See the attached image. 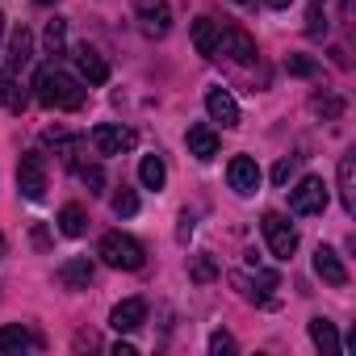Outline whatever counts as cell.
<instances>
[{"mask_svg": "<svg viewBox=\"0 0 356 356\" xmlns=\"http://www.w3.org/2000/svg\"><path fill=\"white\" fill-rule=\"evenodd\" d=\"M34 97L42 109H80L84 105V88L76 76L59 72V67H38L34 76Z\"/></svg>", "mask_w": 356, "mask_h": 356, "instance_id": "cell-1", "label": "cell"}, {"mask_svg": "<svg viewBox=\"0 0 356 356\" xmlns=\"http://www.w3.org/2000/svg\"><path fill=\"white\" fill-rule=\"evenodd\" d=\"M97 256H101L109 268H122V273H138V268L147 264L143 243H138V239H130V235H122V231H109V235L101 239Z\"/></svg>", "mask_w": 356, "mask_h": 356, "instance_id": "cell-2", "label": "cell"}, {"mask_svg": "<svg viewBox=\"0 0 356 356\" xmlns=\"http://www.w3.org/2000/svg\"><path fill=\"white\" fill-rule=\"evenodd\" d=\"M323 210H327V185H323V176H302V181L289 189V214L310 218V214H323Z\"/></svg>", "mask_w": 356, "mask_h": 356, "instance_id": "cell-3", "label": "cell"}, {"mask_svg": "<svg viewBox=\"0 0 356 356\" xmlns=\"http://www.w3.org/2000/svg\"><path fill=\"white\" fill-rule=\"evenodd\" d=\"M17 189L26 202H42L47 197V159L38 151H26L17 163Z\"/></svg>", "mask_w": 356, "mask_h": 356, "instance_id": "cell-4", "label": "cell"}, {"mask_svg": "<svg viewBox=\"0 0 356 356\" xmlns=\"http://www.w3.org/2000/svg\"><path fill=\"white\" fill-rule=\"evenodd\" d=\"M260 227H264V239H268V252H273L277 260H289V256L298 252V231H293V222H289L285 214H277V210H268Z\"/></svg>", "mask_w": 356, "mask_h": 356, "instance_id": "cell-5", "label": "cell"}, {"mask_svg": "<svg viewBox=\"0 0 356 356\" xmlns=\"http://www.w3.org/2000/svg\"><path fill=\"white\" fill-rule=\"evenodd\" d=\"M134 17H138V30L147 38H163L172 30V9H168V0H138L134 5Z\"/></svg>", "mask_w": 356, "mask_h": 356, "instance_id": "cell-6", "label": "cell"}, {"mask_svg": "<svg viewBox=\"0 0 356 356\" xmlns=\"http://www.w3.org/2000/svg\"><path fill=\"white\" fill-rule=\"evenodd\" d=\"M134 130L130 126H113V122H101V126H92V147L101 151V155H122V151H134Z\"/></svg>", "mask_w": 356, "mask_h": 356, "instance_id": "cell-7", "label": "cell"}, {"mask_svg": "<svg viewBox=\"0 0 356 356\" xmlns=\"http://www.w3.org/2000/svg\"><path fill=\"white\" fill-rule=\"evenodd\" d=\"M227 181H231V189H235L239 197H252V193L260 189V168H256V159H252V155H235V159L227 163Z\"/></svg>", "mask_w": 356, "mask_h": 356, "instance_id": "cell-8", "label": "cell"}, {"mask_svg": "<svg viewBox=\"0 0 356 356\" xmlns=\"http://www.w3.org/2000/svg\"><path fill=\"white\" fill-rule=\"evenodd\" d=\"M218 51L222 55H231L235 63H256V38L248 34V30H239V26H231V30H222V42H218Z\"/></svg>", "mask_w": 356, "mask_h": 356, "instance_id": "cell-9", "label": "cell"}, {"mask_svg": "<svg viewBox=\"0 0 356 356\" xmlns=\"http://www.w3.org/2000/svg\"><path fill=\"white\" fill-rule=\"evenodd\" d=\"M314 273L327 281V285H335V289H343L348 285V268H343V260H339V252L335 248H314Z\"/></svg>", "mask_w": 356, "mask_h": 356, "instance_id": "cell-10", "label": "cell"}, {"mask_svg": "<svg viewBox=\"0 0 356 356\" xmlns=\"http://www.w3.org/2000/svg\"><path fill=\"white\" fill-rule=\"evenodd\" d=\"M143 323H147V302L143 298H126V302H118L109 310V327L113 331H138Z\"/></svg>", "mask_w": 356, "mask_h": 356, "instance_id": "cell-11", "label": "cell"}, {"mask_svg": "<svg viewBox=\"0 0 356 356\" xmlns=\"http://www.w3.org/2000/svg\"><path fill=\"white\" fill-rule=\"evenodd\" d=\"M34 348H42V339L30 327H22V323L0 327V352L5 356H22V352H34Z\"/></svg>", "mask_w": 356, "mask_h": 356, "instance_id": "cell-12", "label": "cell"}, {"mask_svg": "<svg viewBox=\"0 0 356 356\" xmlns=\"http://www.w3.org/2000/svg\"><path fill=\"white\" fill-rule=\"evenodd\" d=\"M206 109H210V118L222 122L227 130L239 126V105H235V97H231L227 88H210V92H206Z\"/></svg>", "mask_w": 356, "mask_h": 356, "instance_id": "cell-13", "label": "cell"}, {"mask_svg": "<svg viewBox=\"0 0 356 356\" xmlns=\"http://www.w3.org/2000/svg\"><path fill=\"white\" fill-rule=\"evenodd\" d=\"M92 273H97L92 260H88V256H76V260H63L55 277H59L63 289H88V285H92Z\"/></svg>", "mask_w": 356, "mask_h": 356, "instance_id": "cell-14", "label": "cell"}, {"mask_svg": "<svg viewBox=\"0 0 356 356\" xmlns=\"http://www.w3.org/2000/svg\"><path fill=\"white\" fill-rule=\"evenodd\" d=\"M218 42H222V26L214 17H197L193 22V47H197V55L202 59H214L218 55Z\"/></svg>", "mask_w": 356, "mask_h": 356, "instance_id": "cell-15", "label": "cell"}, {"mask_svg": "<svg viewBox=\"0 0 356 356\" xmlns=\"http://www.w3.org/2000/svg\"><path fill=\"white\" fill-rule=\"evenodd\" d=\"M76 72H80V80H88V84H105V80H109V63H105L92 47H76Z\"/></svg>", "mask_w": 356, "mask_h": 356, "instance_id": "cell-16", "label": "cell"}, {"mask_svg": "<svg viewBox=\"0 0 356 356\" xmlns=\"http://www.w3.org/2000/svg\"><path fill=\"white\" fill-rule=\"evenodd\" d=\"M189 155L193 159H202V163H210L214 155H218V134L210 130V126H189Z\"/></svg>", "mask_w": 356, "mask_h": 356, "instance_id": "cell-17", "label": "cell"}, {"mask_svg": "<svg viewBox=\"0 0 356 356\" xmlns=\"http://www.w3.org/2000/svg\"><path fill=\"white\" fill-rule=\"evenodd\" d=\"M339 202H343L348 214L356 210V155L352 151L339 159Z\"/></svg>", "mask_w": 356, "mask_h": 356, "instance_id": "cell-18", "label": "cell"}, {"mask_svg": "<svg viewBox=\"0 0 356 356\" xmlns=\"http://www.w3.org/2000/svg\"><path fill=\"white\" fill-rule=\"evenodd\" d=\"M30 59H34V34L22 26V30H13V38H9V72L26 67Z\"/></svg>", "mask_w": 356, "mask_h": 356, "instance_id": "cell-19", "label": "cell"}, {"mask_svg": "<svg viewBox=\"0 0 356 356\" xmlns=\"http://www.w3.org/2000/svg\"><path fill=\"white\" fill-rule=\"evenodd\" d=\"M310 339H314V348H318L323 356L343 352V343H339V335H335V323H327V318H310Z\"/></svg>", "mask_w": 356, "mask_h": 356, "instance_id": "cell-20", "label": "cell"}, {"mask_svg": "<svg viewBox=\"0 0 356 356\" xmlns=\"http://www.w3.org/2000/svg\"><path fill=\"white\" fill-rule=\"evenodd\" d=\"M0 105H5L9 113H22V109H26V88L13 80L9 67H0Z\"/></svg>", "mask_w": 356, "mask_h": 356, "instance_id": "cell-21", "label": "cell"}, {"mask_svg": "<svg viewBox=\"0 0 356 356\" xmlns=\"http://www.w3.org/2000/svg\"><path fill=\"white\" fill-rule=\"evenodd\" d=\"M138 181H143V189H163V181H168V168H163V159L159 155H143V163H138Z\"/></svg>", "mask_w": 356, "mask_h": 356, "instance_id": "cell-22", "label": "cell"}, {"mask_svg": "<svg viewBox=\"0 0 356 356\" xmlns=\"http://www.w3.org/2000/svg\"><path fill=\"white\" fill-rule=\"evenodd\" d=\"M59 231H63L67 239H80V235L88 231V218H84V210H80V206H63V210H59Z\"/></svg>", "mask_w": 356, "mask_h": 356, "instance_id": "cell-23", "label": "cell"}, {"mask_svg": "<svg viewBox=\"0 0 356 356\" xmlns=\"http://www.w3.org/2000/svg\"><path fill=\"white\" fill-rule=\"evenodd\" d=\"M42 42H47V55H63V42H67V22H63V17L47 22V34H42Z\"/></svg>", "mask_w": 356, "mask_h": 356, "instance_id": "cell-24", "label": "cell"}, {"mask_svg": "<svg viewBox=\"0 0 356 356\" xmlns=\"http://www.w3.org/2000/svg\"><path fill=\"white\" fill-rule=\"evenodd\" d=\"M76 172H80V181L88 185V193H92V197H101V193H105V168H101V163H80Z\"/></svg>", "mask_w": 356, "mask_h": 356, "instance_id": "cell-25", "label": "cell"}, {"mask_svg": "<svg viewBox=\"0 0 356 356\" xmlns=\"http://www.w3.org/2000/svg\"><path fill=\"white\" fill-rule=\"evenodd\" d=\"M293 172H298V155L277 159V168H273V185H277V189H285V185L293 181Z\"/></svg>", "mask_w": 356, "mask_h": 356, "instance_id": "cell-26", "label": "cell"}, {"mask_svg": "<svg viewBox=\"0 0 356 356\" xmlns=\"http://www.w3.org/2000/svg\"><path fill=\"white\" fill-rule=\"evenodd\" d=\"M285 72H289V76H314V72H318V63H314V59H306V55H285Z\"/></svg>", "mask_w": 356, "mask_h": 356, "instance_id": "cell-27", "label": "cell"}, {"mask_svg": "<svg viewBox=\"0 0 356 356\" xmlns=\"http://www.w3.org/2000/svg\"><path fill=\"white\" fill-rule=\"evenodd\" d=\"M113 214H118V218H130V214H138V197H134L130 189L113 193Z\"/></svg>", "mask_w": 356, "mask_h": 356, "instance_id": "cell-28", "label": "cell"}, {"mask_svg": "<svg viewBox=\"0 0 356 356\" xmlns=\"http://www.w3.org/2000/svg\"><path fill=\"white\" fill-rule=\"evenodd\" d=\"M306 34H310V38L327 34V17H323V5H314V9L306 13Z\"/></svg>", "mask_w": 356, "mask_h": 356, "instance_id": "cell-29", "label": "cell"}, {"mask_svg": "<svg viewBox=\"0 0 356 356\" xmlns=\"http://www.w3.org/2000/svg\"><path fill=\"white\" fill-rule=\"evenodd\" d=\"M214 277H218V264L210 256H197L193 260V281H214Z\"/></svg>", "mask_w": 356, "mask_h": 356, "instance_id": "cell-30", "label": "cell"}, {"mask_svg": "<svg viewBox=\"0 0 356 356\" xmlns=\"http://www.w3.org/2000/svg\"><path fill=\"white\" fill-rule=\"evenodd\" d=\"M231 352H235V339L227 331H214L210 335V356H231Z\"/></svg>", "mask_w": 356, "mask_h": 356, "instance_id": "cell-31", "label": "cell"}, {"mask_svg": "<svg viewBox=\"0 0 356 356\" xmlns=\"http://www.w3.org/2000/svg\"><path fill=\"white\" fill-rule=\"evenodd\" d=\"M314 109H318L323 118H339V113H343V101H339V97H314Z\"/></svg>", "mask_w": 356, "mask_h": 356, "instance_id": "cell-32", "label": "cell"}, {"mask_svg": "<svg viewBox=\"0 0 356 356\" xmlns=\"http://www.w3.org/2000/svg\"><path fill=\"white\" fill-rule=\"evenodd\" d=\"M113 356H138V352H134V343H122V339H118V343H113Z\"/></svg>", "mask_w": 356, "mask_h": 356, "instance_id": "cell-33", "label": "cell"}, {"mask_svg": "<svg viewBox=\"0 0 356 356\" xmlns=\"http://www.w3.org/2000/svg\"><path fill=\"white\" fill-rule=\"evenodd\" d=\"M268 5H273V9H289V5H293V0H268Z\"/></svg>", "mask_w": 356, "mask_h": 356, "instance_id": "cell-34", "label": "cell"}, {"mask_svg": "<svg viewBox=\"0 0 356 356\" xmlns=\"http://www.w3.org/2000/svg\"><path fill=\"white\" fill-rule=\"evenodd\" d=\"M0 42H5V13H0Z\"/></svg>", "mask_w": 356, "mask_h": 356, "instance_id": "cell-35", "label": "cell"}, {"mask_svg": "<svg viewBox=\"0 0 356 356\" xmlns=\"http://www.w3.org/2000/svg\"><path fill=\"white\" fill-rule=\"evenodd\" d=\"M0 256H5V235H0Z\"/></svg>", "mask_w": 356, "mask_h": 356, "instance_id": "cell-36", "label": "cell"}, {"mask_svg": "<svg viewBox=\"0 0 356 356\" xmlns=\"http://www.w3.org/2000/svg\"><path fill=\"white\" fill-rule=\"evenodd\" d=\"M38 5H51V0H38Z\"/></svg>", "mask_w": 356, "mask_h": 356, "instance_id": "cell-37", "label": "cell"}, {"mask_svg": "<svg viewBox=\"0 0 356 356\" xmlns=\"http://www.w3.org/2000/svg\"><path fill=\"white\" fill-rule=\"evenodd\" d=\"M235 5H248V0H235Z\"/></svg>", "mask_w": 356, "mask_h": 356, "instance_id": "cell-38", "label": "cell"}]
</instances>
